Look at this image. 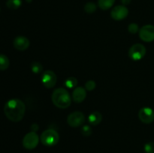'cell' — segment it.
I'll list each match as a JSON object with an SVG mask.
<instances>
[{"instance_id":"cell-2","label":"cell","mask_w":154,"mask_h":153,"mask_svg":"<svg viewBox=\"0 0 154 153\" xmlns=\"http://www.w3.org/2000/svg\"><path fill=\"white\" fill-rule=\"evenodd\" d=\"M52 102L57 107L66 109L71 105L72 98L69 92L63 88H56L51 96Z\"/></svg>"},{"instance_id":"cell-10","label":"cell","mask_w":154,"mask_h":153,"mask_svg":"<svg viewBox=\"0 0 154 153\" xmlns=\"http://www.w3.org/2000/svg\"><path fill=\"white\" fill-rule=\"evenodd\" d=\"M129 14V10L125 5H117L112 9L111 16L115 20H122Z\"/></svg>"},{"instance_id":"cell-18","label":"cell","mask_w":154,"mask_h":153,"mask_svg":"<svg viewBox=\"0 0 154 153\" xmlns=\"http://www.w3.org/2000/svg\"><path fill=\"white\" fill-rule=\"evenodd\" d=\"M31 70L34 74H40L43 70V67L40 62H34L32 63Z\"/></svg>"},{"instance_id":"cell-7","label":"cell","mask_w":154,"mask_h":153,"mask_svg":"<svg viewBox=\"0 0 154 153\" xmlns=\"http://www.w3.org/2000/svg\"><path fill=\"white\" fill-rule=\"evenodd\" d=\"M41 80H42V84H43L46 88H51L56 85L57 77L56 74L54 73L53 70H45V71H44L43 73H42Z\"/></svg>"},{"instance_id":"cell-14","label":"cell","mask_w":154,"mask_h":153,"mask_svg":"<svg viewBox=\"0 0 154 153\" xmlns=\"http://www.w3.org/2000/svg\"><path fill=\"white\" fill-rule=\"evenodd\" d=\"M114 2L115 0H99L98 4L102 10H106L112 7L113 4H114Z\"/></svg>"},{"instance_id":"cell-16","label":"cell","mask_w":154,"mask_h":153,"mask_svg":"<svg viewBox=\"0 0 154 153\" xmlns=\"http://www.w3.org/2000/svg\"><path fill=\"white\" fill-rule=\"evenodd\" d=\"M22 2L21 0H8L6 2V5L9 9L11 10H16L21 6Z\"/></svg>"},{"instance_id":"cell-17","label":"cell","mask_w":154,"mask_h":153,"mask_svg":"<svg viewBox=\"0 0 154 153\" xmlns=\"http://www.w3.org/2000/svg\"><path fill=\"white\" fill-rule=\"evenodd\" d=\"M78 84V80L74 76H71V77L68 78L66 81H65V86L68 88H73Z\"/></svg>"},{"instance_id":"cell-15","label":"cell","mask_w":154,"mask_h":153,"mask_svg":"<svg viewBox=\"0 0 154 153\" xmlns=\"http://www.w3.org/2000/svg\"><path fill=\"white\" fill-rule=\"evenodd\" d=\"M10 61L8 56L4 54H0V70H5L8 68Z\"/></svg>"},{"instance_id":"cell-24","label":"cell","mask_w":154,"mask_h":153,"mask_svg":"<svg viewBox=\"0 0 154 153\" xmlns=\"http://www.w3.org/2000/svg\"><path fill=\"white\" fill-rule=\"evenodd\" d=\"M38 128H39V127H38V125L37 124H32L31 125L32 131H34V132L37 131V130H38Z\"/></svg>"},{"instance_id":"cell-25","label":"cell","mask_w":154,"mask_h":153,"mask_svg":"<svg viewBox=\"0 0 154 153\" xmlns=\"http://www.w3.org/2000/svg\"><path fill=\"white\" fill-rule=\"evenodd\" d=\"M131 1H132V0H121V2L123 3V5L126 6V5H127V4H130Z\"/></svg>"},{"instance_id":"cell-4","label":"cell","mask_w":154,"mask_h":153,"mask_svg":"<svg viewBox=\"0 0 154 153\" xmlns=\"http://www.w3.org/2000/svg\"><path fill=\"white\" fill-rule=\"evenodd\" d=\"M147 50L141 44H133L129 50V56L134 61H138L143 58L145 56Z\"/></svg>"},{"instance_id":"cell-21","label":"cell","mask_w":154,"mask_h":153,"mask_svg":"<svg viewBox=\"0 0 154 153\" xmlns=\"http://www.w3.org/2000/svg\"><path fill=\"white\" fill-rule=\"evenodd\" d=\"M139 30V27H138V25L136 23H130L128 26V31L131 33V34H136L137 32Z\"/></svg>"},{"instance_id":"cell-23","label":"cell","mask_w":154,"mask_h":153,"mask_svg":"<svg viewBox=\"0 0 154 153\" xmlns=\"http://www.w3.org/2000/svg\"><path fill=\"white\" fill-rule=\"evenodd\" d=\"M144 151L146 153H154V142H147L144 145Z\"/></svg>"},{"instance_id":"cell-12","label":"cell","mask_w":154,"mask_h":153,"mask_svg":"<svg viewBox=\"0 0 154 153\" xmlns=\"http://www.w3.org/2000/svg\"><path fill=\"white\" fill-rule=\"evenodd\" d=\"M87 97V91L83 87H76L72 92V99L76 103H81Z\"/></svg>"},{"instance_id":"cell-5","label":"cell","mask_w":154,"mask_h":153,"mask_svg":"<svg viewBox=\"0 0 154 153\" xmlns=\"http://www.w3.org/2000/svg\"><path fill=\"white\" fill-rule=\"evenodd\" d=\"M85 122V116L82 112L75 111L69 114L67 117V122L72 128H78L84 124Z\"/></svg>"},{"instance_id":"cell-11","label":"cell","mask_w":154,"mask_h":153,"mask_svg":"<svg viewBox=\"0 0 154 153\" xmlns=\"http://www.w3.org/2000/svg\"><path fill=\"white\" fill-rule=\"evenodd\" d=\"M14 46L17 50L23 51L28 49L30 45V41L27 38L24 36H17L13 41Z\"/></svg>"},{"instance_id":"cell-9","label":"cell","mask_w":154,"mask_h":153,"mask_svg":"<svg viewBox=\"0 0 154 153\" xmlns=\"http://www.w3.org/2000/svg\"><path fill=\"white\" fill-rule=\"evenodd\" d=\"M139 119L144 124H150L154 121V111L150 107L141 108L138 112Z\"/></svg>"},{"instance_id":"cell-3","label":"cell","mask_w":154,"mask_h":153,"mask_svg":"<svg viewBox=\"0 0 154 153\" xmlns=\"http://www.w3.org/2000/svg\"><path fill=\"white\" fill-rule=\"evenodd\" d=\"M59 140H60V135L54 129L45 130L41 135L42 143L46 146H53L57 145Z\"/></svg>"},{"instance_id":"cell-6","label":"cell","mask_w":154,"mask_h":153,"mask_svg":"<svg viewBox=\"0 0 154 153\" xmlns=\"http://www.w3.org/2000/svg\"><path fill=\"white\" fill-rule=\"evenodd\" d=\"M39 136L35 132L31 131L26 134L23 139V146L26 149H33L38 146Z\"/></svg>"},{"instance_id":"cell-20","label":"cell","mask_w":154,"mask_h":153,"mask_svg":"<svg viewBox=\"0 0 154 153\" xmlns=\"http://www.w3.org/2000/svg\"><path fill=\"white\" fill-rule=\"evenodd\" d=\"M81 134L84 136H89L92 134V128L90 125H84L81 128Z\"/></svg>"},{"instance_id":"cell-22","label":"cell","mask_w":154,"mask_h":153,"mask_svg":"<svg viewBox=\"0 0 154 153\" xmlns=\"http://www.w3.org/2000/svg\"><path fill=\"white\" fill-rule=\"evenodd\" d=\"M96 86V82L94 80H88L85 83V89L87 91H93Z\"/></svg>"},{"instance_id":"cell-13","label":"cell","mask_w":154,"mask_h":153,"mask_svg":"<svg viewBox=\"0 0 154 153\" xmlns=\"http://www.w3.org/2000/svg\"><path fill=\"white\" fill-rule=\"evenodd\" d=\"M102 120V115L98 111L91 112L88 116V122L92 125H98Z\"/></svg>"},{"instance_id":"cell-8","label":"cell","mask_w":154,"mask_h":153,"mask_svg":"<svg viewBox=\"0 0 154 153\" xmlns=\"http://www.w3.org/2000/svg\"><path fill=\"white\" fill-rule=\"evenodd\" d=\"M139 37L144 42L154 40V26L145 25L141 27L139 30Z\"/></svg>"},{"instance_id":"cell-1","label":"cell","mask_w":154,"mask_h":153,"mask_svg":"<svg viewBox=\"0 0 154 153\" xmlns=\"http://www.w3.org/2000/svg\"><path fill=\"white\" fill-rule=\"evenodd\" d=\"M25 112V104L18 98L10 99L5 104V115L10 121L14 122L21 121L24 117Z\"/></svg>"},{"instance_id":"cell-19","label":"cell","mask_w":154,"mask_h":153,"mask_svg":"<svg viewBox=\"0 0 154 153\" xmlns=\"http://www.w3.org/2000/svg\"><path fill=\"white\" fill-rule=\"evenodd\" d=\"M84 10L87 14H93L96 10V5L93 2H87L84 5Z\"/></svg>"}]
</instances>
